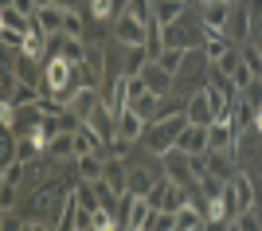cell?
Listing matches in <instances>:
<instances>
[{"label":"cell","instance_id":"1","mask_svg":"<svg viewBox=\"0 0 262 231\" xmlns=\"http://www.w3.org/2000/svg\"><path fill=\"white\" fill-rule=\"evenodd\" d=\"M188 125V114H168V118H153L149 125H145L141 133V145L149 149V153H168L176 145V137H180V130Z\"/></svg>","mask_w":262,"mask_h":231},{"label":"cell","instance_id":"2","mask_svg":"<svg viewBox=\"0 0 262 231\" xmlns=\"http://www.w3.org/2000/svg\"><path fill=\"white\" fill-rule=\"evenodd\" d=\"M161 35H164V47H204V24H192V16H180L172 24H161Z\"/></svg>","mask_w":262,"mask_h":231},{"label":"cell","instance_id":"3","mask_svg":"<svg viewBox=\"0 0 262 231\" xmlns=\"http://www.w3.org/2000/svg\"><path fill=\"white\" fill-rule=\"evenodd\" d=\"M161 161H164V176H168V180H176V184H184L188 192H196V173H192V157L184 153V149H168V153H161Z\"/></svg>","mask_w":262,"mask_h":231},{"label":"cell","instance_id":"4","mask_svg":"<svg viewBox=\"0 0 262 231\" xmlns=\"http://www.w3.org/2000/svg\"><path fill=\"white\" fill-rule=\"evenodd\" d=\"M145 35H149V24L137 20V16H129V12H121V16H114V39L125 47H145Z\"/></svg>","mask_w":262,"mask_h":231},{"label":"cell","instance_id":"5","mask_svg":"<svg viewBox=\"0 0 262 231\" xmlns=\"http://www.w3.org/2000/svg\"><path fill=\"white\" fill-rule=\"evenodd\" d=\"M141 78H145V87L153 90V94H161V98H168V94L176 90V75H172V71H164L157 59H149V63L141 67Z\"/></svg>","mask_w":262,"mask_h":231},{"label":"cell","instance_id":"6","mask_svg":"<svg viewBox=\"0 0 262 231\" xmlns=\"http://www.w3.org/2000/svg\"><path fill=\"white\" fill-rule=\"evenodd\" d=\"M251 35H254L251 8H247V4H235V8H231V20H227V39H231V44H247Z\"/></svg>","mask_w":262,"mask_h":231},{"label":"cell","instance_id":"7","mask_svg":"<svg viewBox=\"0 0 262 231\" xmlns=\"http://www.w3.org/2000/svg\"><path fill=\"white\" fill-rule=\"evenodd\" d=\"M176 149H184V153H208L211 149V137H208V125H200V121H188L180 137H176Z\"/></svg>","mask_w":262,"mask_h":231},{"label":"cell","instance_id":"8","mask_svg":"<svg viewBox=\"0 0 262 231\" xmlns=\"http://www.w3.org/2000/svg\"><path fill=\"white\" fill-rule=\"evenodd\" d=\"M153 200L149 196H137V192H129V216H125V231H145L149 223H153Z\"/></svg>","mask_w":262,"mask_h":231},{"label":"cell","instance_id":"9","mask_svg":"<svg viewBox=\"0 0 262 231\" xmlns=\"http://www.w3.org/2000/svg\"><path fill=\"white\" fill-rule=\"evenodd\" d=\"M184 114H188V121H200V125H211V121H215V106H211V98H208L204 87H196L192 94H188Z\"/></svg>","mask_w":262,"mask_h":231},{"label":"cell","instance_id":"10","mask_svg":"<svg viewBox=\"0 0 262 231\" xmlns=\"http://www.w3.org/2000/svg\"><path fill=\"white\" fill-rule=\"evenodd\" d=\"M231 0H208L200 4V24L204 28H215V32H227V20H231Z\"/></svg>","mask_w":262,"mask_h":231},{"label":"cell","instance_id":"11","mask_svg":"<svg viewBox=\"0 0 262 231\" xmlns=\"http://www.w3.org/2000/svg\"><path fill=\"white\" fill-rule=\"evenodd\" d=\"M204 71H211V59L204 47H188V55H184V67L176 71V82H188V78H200Z\"/></svg>","mask_w":262,"mask_h":231},{"label":"cell","instance_id":"12","mask_svg":"<svg viewBox=\"0 0 262 231\" xmlns=\"http://www.w3.org/2000/svg\"><path fill=\"white\" fill-rule=\"evenodd\" d=\"M102 102H106V98L98 94V87H82V90H75V98L67 102V106H71V110H75V114H78L82 121H90V114L98 110Z\"/></svg>","mask_w":262,"mask_h":231},{"label":"cell","instance_id":"13","mask_svg":"<svg viewBox=\"0 0 262 231\" xmlns=\"http://www.w3.org/2000/svg\"><path fill=\"white\" fill-rule=\"evenodd\" d=\"M86 125H90V130H94V133H98V137H102V145H106L110 137L118 133V114H114V110H110V106H106V102H102L98 110L90 114V121H86Z\"/></svg>","mask_w":262,"mask_h":231},{"label":"cell","instance_id":"14","mask_svg":"<svg viewBox=\"0 0 262 231\" xmlns=\"http://www.w3.org/2000/svg\"><path fill=\"white\" fill-rule=\"evenodd\" d=\"M235 125H231V118H215L208 125V137H211V149H231L235 153Z\"/></svg>","mask_w":262,"mask_h":231},{"label":"cell","instance_id":"15","mask_svg":"<svg viewBox=\"0 0 262 231\" xmlns=\"http://www.w3.org/2000/svg\"><path fill=\"white\" fill-rule=\"evenodd\" d=\"M208 223V212L196 204V196L188 200V204H180L176 208V231H188V227H204Z\"/></svg>","mask_w":262,"mask_h":231},{"label":"cell","instance_id":"16","mask_svg":"<svg viewBox=\"0 0 262 231\" xmlns=\"http://www.w3.org/2000/svg\"><path fill=\"white\" fill-rule=\"evenodd\" d=\"M145 125H149V121H145L141 114L133 110V106H125V110L118 114V133H121V137H129V141H141Z\"/></svg>","mask_w":262,"mask_h":231},{"label":"cell","instance_id":"17","mask_svg":"<svg viewBox=\"0 0 262 231\" xmlns=\"http://www.w3.org/2000/svg\"><path fill=\"white\" fill-rule=\"evenodd\" d=\"M75 169H78V180H102L106 176V157L82 153V157H75Z\"/></svg>","mask_w":262,"mask_h":231},{"label":"cell","instance_id":"18","mask_svg":"<svg viewBox=\"0 0 262 231\" xmlns=\"http://www.w3.org/2000/svg\"><path fill=\"white\" fill-rule=\"evenodd\" d=\"M39 28H43L47 35H55V32H63V20H67V8H59V4H47V8H39L32 16Z\"/></svg>","mask_w":262,"mask_h":231},{"label":"cell","instance_id":"19","mask_svg":"<svg viewBox=\"0 0 262 231\" xmlns=\"http://www.w3.org/2000/svg\"><path fill=\"white\" fill-rule=\"evenodd\" d=\"M184 12H188L184 0H153V20L157 24H172V20H180Z\"/></svg>","mask_w":262,"mask_h":231},{"label":"cell","instance_id":"20","mask_svg":"<svg viewBox=\"0 0 262 231\" xmlns=\"http://www.w3.org/2000/svg\"><path fill=\"white\" fill-rule=\"evenodd\" d=\"M106 180H110L114 192H129V169H125V161L106 157Z\"/></svg>","mask_w":262,"mask_h":231},{"label":"cell","instance_id":"21","mask_svg":"<svg viewBox=\"0 0 262 231\" xmlns=\"http://www.w3.org/2000/svg\"><path fill=\"white\" fill-rule=\"evenodd\" d=\"M0 24L12 28V32H24V35L32 32V16H24L16 4H4V8H0Z\"/></svg>","mask_w":262,"mask_h":231},{"label":"cell","instance_id":"22","mask_svg":"<svg viewBox=\"0 0 262 231\" xmlns=\"http://www.w3.org/2000/svg\"><path fill=\"white\" fill-rule=\"evenodd\" d=\"M231 188H235V196H239V212L243 208H254V184L247 173H235L231 176Z\"/></svg>","mask_w":262,"mask_h":231},{"label":"cell","instance_id":"23","mask_svg":"<svg viewBox=\"0 0 262 231\" xmlns=\"http://www.w3.org/2000/svg\"><path fill=\"white\" fill-rule=\"evenodd\" d=\"M39 98H43V90H39V87H32V82H16V90L8 94V102H12V106H35Z\"/></svg>","mask_w":262,"mask_h":231},{"label":"cell","instance_id":"24","mask_svg":"<svg viewBox=\"0 0 262 231\" xmlns=\"http://www.w3.org/2000/svg\"><path fill=\"white\" fill-rule=\"evenodd\" d=\"M200 196H204V200H215V196H223V188H227V180H223V176H219V173H211V169H208V173H204V176H200Z\"/></svg>","mask_w":262,"mask_h":231},{"label":"cell","instance_id":"25","mask_svg":"<svg viewBox=\"0 0 262 231\" xmlns=\"http://www.w3.org/2000/svg\"><path fill=\"white\" fill-rule=\"evenodd\" d=\"M133 145H137V141H129V137H121V133H114V137H110V141L102 145V157H114V161H125Z\"/></svg>","mask_w":262,"mask_h":231},{"label":"cell","instance_id":"26","mask_svg":"<svg viewBox=\"0 0 262 231\" xmlns=\"http://www.w3.org/2000/svg\"><path fill=\"white\" fill-rule=\"evenodd\" d=\"M47 157H75V133H59V137H51V145H47Z\"/></svg>","mask_w":262,"mask_h":231},{"label":"cell","instance_id":"27","mask_svg":"<svg viewBox=\"0 0 262 231\" xmlns=\"http://www.w3.org/2000/svg\"><path fill=\"white\" fill-rule=\"evenodd\" d=\"M184 55H188V47H164L161 55H157V63L164 67V71H180V67H184Z\"/></svg>","mask_w":262,"mask_h":231},{"label":"cell","instance_id":"28","mask_svg":"<svg viewBox=\"0 0 262 231\" xmlns=\"http://www.w3.org/2000/svg\"><path fill=\"white\" fill-rule=\"evenodd\" d=\"M149 63L145 47H125V75H141V67Z\"/></svg>","mask_w":262,"mask_h":231},{"label":"cell","instance_id":"29","mask_svg":"<svg viewBox=\"0 0 262 231\" xmlns=\"http://www.w3.org/2000/svg\"><path fill=\"white\" fill-rule=\"evenodd\" d=\"M157 180L145 169H129V192H137V196H149V188H153Z\"/></svg>","mask_w":262,"mask_h":231},{"label":"cell","instance_id":"30","mask_svg":"<svg viewBox=\"0 0 262 231\" xmlns=\"http://www.w3.org/2000/svg\"><path fill=\"white\" fill-rule=\"evenodd\" d=\"M86 67H90V71H94V75H106V51H102V47L98 44H90L86 47Z\"/></svg>","mask_w":262,"mask_h":231},{"label":"cell","instance_id":"31","mask_svg":"<svg viewBox=\"0 0 262 231\" xmlns=\"http://www.w3.org/2000/svg\"><path fill=\"white\" fill-rule=\"evenodd\" d=\"M125 12L145 24H153V0H125Z\"/></svg>","mask_w":262,"mask_h":231},{"label":"cell","instance_id":"32","mask_svg":"<svg viewBox=\"0 0 262 231\" xmlns=\"http://www.w3.org/2000/svg\"><path fill=\"white\" fill-rule=\"evenodd\" d=\"M63 32L67 35H75V39H82L86 35V24H82V16H78L75 8H67V20H63Z\"/></svg>","mask_w":262,"mask_h":231},{"label":"cell","instance_id":"33","mask_svg":"<svg viewBox=\"0 0 262 231\" xmlns=\"http://www.w3.org/2000/svg\"><path fill=\"white\" fill-rule=\"evenodd\" d=\"M235 227H239V231H258V227H262V220L254 216V208H243L239 216H235Z\"/></svg>","mask_w":262,"mask_h":231},{"label":"cell","instance_id":"34","mask_svg":"<svg viewBox=\"0 0 262 231\" xmlns=\"http://www.w3.org/2000/svg\"><path fill=\"white\" fill-rule=\"evenodd\" d=\"M24 161H8V165H4V180H8V184H20V176H24Z\"/></svg>","mask_w":262,"mask_h":231},{"label":"cell","instance_id":"35","mask_svg":"<svg viewBox=\"0 0 262 231\" xmlns=\"http://www.w3.org/2000/svg\"><path fill=\"white\" fill-rule=\"evenodd\" d=\"M12 204H16V184L4 180V188H0V208H12Z\"/></svg>","mask_w":262,"mask_h":231},{"label":"cell","instance_id":"36","mask_svg":"<svg viewBox=\"0 0 262 231\" xmlns=\"http://www.w3.org/2000/svg\"><path fill=\"white\" fill-rule=\"evenodd\" d=\"M12 4H16L24 16H35V12H39V0H12Z\"/></svg>","mask_w":262,"mask_h":231},{"label":"cell","instance_id":"37","mask_svg":"<svg viewBox=\"0 0 262 231\" xmlns=\"http://www.w3.org/2000/svg\"><path fill=\"white\" fill-rule=\"evenodd\" d=\"M4 227H8V231H16V227H20V220L12 216V208H4Z\"/></svg>","mask_w":262,"mask_h":231},{"label":"cell","instance_id":"38","mask_svg":"<svg viewBox=\"0 0 262 231\" xmlns=\"http://www.w3.org/2000/svg\"><path fill=\"white\" fill-rule=\"evenodd\" d=\"M51 4H59V8H75L78 0H51Z\"/></svg>","mask_w":262,"mask_h":231},{"label":"cell","instance_id":"39","mask_svg":"<svg viewBox=\"0 0 262 231\" xmlns=\"http://www.w3.org/2000/svg\"><path fill=\"white\" fill-rule=\"evenodd\" d=\"M254 130H262V106L254 110Z\"/></svg>","mask_w":262,"mask_h":231},{"label":"cell","instance_id":"40","mask_svg":"<svg viewBox=\"0 0 262 231\" xmlns=\"http://www.w3.org/2000/svg\"><path fill=\"white\" fill-rule=\"evenodd\" d=\"M231 4H239V0H231Z\"/></svg>","mask_w":262,"mask_h":231}]
</instances>
